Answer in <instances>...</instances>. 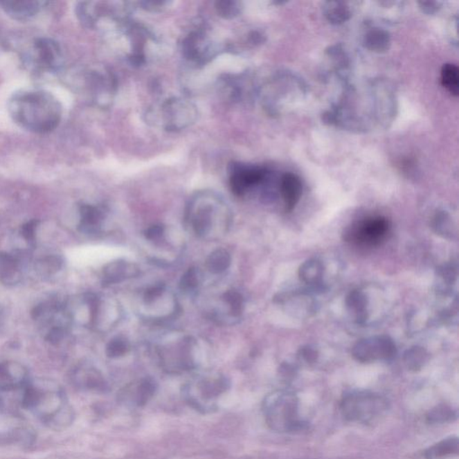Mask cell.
<instances>
[{"label":"cell","instance_id":"cell-6","mask_svg":"<svg viewBox=\"0 0 459 459\" xmlns=\"http://www.w3.org/2000/svg\"><path fill=\"white\" fill-rule=\"evenodd\" d=\"M388 408L387 398L361 389L346 392L340 404V410L346 421L363 424L379 420Z\"/></svg>","mask_w":459,"mask_h":459},{"label":"cell","instance_id":"cell-13","mask_svg":"<svg viewBox=\"0 0 459 459\" xmlns=\"http://www.w3.org/2000/svg\"><path fill=\"white\" fill-rule=\"evenodd\" d=\"M352 354L361 363L388 360L396 354V345L388 336L370 337L357 342Z\"/></svg>","mask_w":459,"mask_h":459},{"label":"cell","instance_id":"cell-29","mask_svg":"<svg viewBox=\"0 0 459 459\" xmlns=\"http://www.w3.org/2000/svg\"><path fill=\"white\" fill-rule=\"evenodd\" d=\"M404 360H405L407 369L412 370V372H418L426 364L429 360V354L424 348L415 346V348L407 350Z\"/></svg>","mask_w":459,"mask_h":459},{"label":"cell","instance_id":"cell-17","mask_svg":"<svg viewBox=\"0 0 459 459\" xmlns=\"http://www.w3.org/2000/svg\"><path fill=\"white\" fill-rule=\"evenodd\" d=\"M105 217V212L102 206L82 204L79 206L78 229L84 233H96L99 232Z\"/></svg>","mask_w":459,"mask_h":459},{"label":"cell","instance_id":"cell-30","mask_svg":"<svg viewBox=\"0 0 459 459\" xmlns=\"http://www.w3.org/2000/svg\"><path fill=\"white\" fill-rule=\"evenodd\" d=\"M242 3L235 0H220L215 3V12L224 19L232 20L241 15Z\"/></svg>","mask_w":459,"mask_h":459},{"label":"cell","instance_id":"cell-33","mask_svg":"<svg viewBox=\"0 0 459 459\" xmlns=\"http://www.w3.org/2000/svg\"><path fill=\"white\" fill-rule=\"evenodd\" d=\"M224 300L230 307L231 313L234 317H240L244 309V300L239 291L230 290L224 294Z\"/></svg>","mask_w":459,"mask_h":459},{"label":"cell","instance_id":"cell-26","mask_svg":"<svg viewBox=\"0 0 459 459\" xmlns=\"http://www.w3.org/2000/svg\"><path fill=\"white\" fill-rule=\"evenodd\" d=\"M323 272L324 267L321 261L309 260L300 266L299 276L300 280L306 282V284L316 285L321 281Z\"/></svg>","mask_w":459,"mask_h":459},{"label":"cell","instance_id":"cell-2","mask_svg":"<svg viewBox=\"0 0 459 459\" xmlns=\"http://www.w3.org/2000/svg\"><path fill=\"white\" fill-rule=\"evenodd\" d=\"M22 406L48 428L62 430L74 419V411L64 389L51 381L28 382L24 388Z\"/></svg>","mask_w":459,"mask_h":459},{"label":"cell","instance_id":"cell-22","mask_svg":"<svg viewBox=\"0 0 459 459\" xmlns=\"http://www.w3.org/2000/svg\"><path fill=\"white\" fill-rule=\"evenodd\" d=\"M138 273V269L132 264L118 260L109 263L103 269V282L105 285L116 284L132 278Z\"/></svg>","mask_w":459,"mask_h":459},{"label":"cell","instance_id":"cell-11","mask_svg":"<svg viewBox=\"0 0 459 459\" xmlns=\"http://www.w3.org/2000/svg\"><path fill=\"white\" fill-rule=\"evenodd\" d=\"M197 389L187 388L186 399L195 409L204 413L215 408V398L224 393L229 388V381L224 377L204 379L197 382Z\"/></svg>","mask_w":459,"mask_h":459},{"label":"cell","instance_id":"cell-18","mask_svg":"<svg viewBox=\"0 0 459 459\" xmlns=\"http://www.w3.org/2000/svg\"><path fill=\"white\" fill-rule=\"evenodd\" d=\"M219 87L227 99L233 102L245 101L249 96V83L245 75H227L220 79Z\"/></svg>","mask_w":459,"mask_h":459},{"label":"cell","instance_id":"cell-21","mask_svg":"<svg viewBox=\"0 0 459 459\" xmlns=\"http://www.w3.org/2000/svg\"><path fill=\"white\" fill-rule=\"evenodd\" d=\"M281 193L287 210H293L302 197L303 185L300 179L293 173H287L282 179Z\"/></svg>","mask_w":459,"mask_h":459},{"label":"cell","instance_id":"cell-43","mask_svg":"<svg viewBox=\"0 0 459 459\" xmlns=\"http://www.w3.org/2000/svg\"><path fill=\"white\" fill-rule=\"evenodd\" d=\"M302 355L304 360L308 361V363H312V361H314L316 360V358H317V355H316V352L313 351L312 349H309V348L303 349L302 352Z\"/></svg>","mask_w":459,"mask_h":459},{"label":"cell","instance_id":"cell-19","mask_svg":"<svg viewBox=\"0 0 459 459\" xmlns=\"http://www.w3.org/2000/svg\"><path fill=\"white\" fill-rule=\"evenodd\" d=\"M72 381L87 390H105L106 383L101 373L93 367L79 366L72 373Z\"/></svg>","mask_w":459,"mask_h":459},{"label":"cell","instance_id":"cell-23","mask_svg":"<svg viewBox=\"0 0 459 459\" xmlns=\"http://www.w3.org/2000/svg\"><path fill=\"white\" fill-rule=\"evenodd\" d=\"M156 389V382L153 379L145 378L134 386L133 389H130L129 393L134 405L144 406L154 396Z\"/></svg>","mask_w":459,"mask_h":459},{"label":"cell","instance_id":"cell-15","mask_svg":"<svg viewBox=\"0 0 459 459\" xmlns=\"http://www.w3.org/2000/svg\"><path fill=\"white\" fill-rule=\"evenodd\" d=\"M28 382V370L23 364L12 361L0 363V390H17Z\"/></svg>","mask_w":459,"mask_h":459},{"label":"cell","instance_id":"cell-9","mask_svg":"<svg viewBox=\"0 0 459 459\" xmlns=\"http://www.w3.org/2000/svg\"><path fill=\"white\" fill-rule=\"evenodd\" d=\"M224 50L223 44L209 30L197 28L182 39L181 51L185 59L196 66H205Z\"/></svg>","mask_w":459,"mask_h":459},{"label":"cell","instance_id":"cell-40","mask_svg":"<svg viewBox=\"0 0 459 459\" xmlns=\"http://www.w3.org/2000/svg\"><path fill=\"white\" fill-rule=\"evenodd\" d=\"M433 226L435 228L436 232L443 234L444 237H445V234L451 233V223H449V219L446 217L445 214L438 215L435 221H434Z\"/></svg>","mask_w":459,"mask_h":459},{"label":"cell","instance_id":"cell-39","mask_svg":"<svg viewBox=\"0 0 459 459\" xmlns=\"http://www.w3.org/2000/svg\"><path fill=\"white\" fill-rule=\"evenodd\" d=\"M165 227L163 224H154L145 231V238L151 242H160L163 238Z\"/></svg>","mask_w":459,"mask_h":459},{"label":"cell","instance_id":"cell-42","mask_svg":"<svg viewBox=\"0 0 459 459\" xmlns=\"http://www.w3.org/2000/svg\"><path fill=\"white\" fill-rule=\"evenodd\" d=\"M163 291L164 285L162 284L153 285V287L148 288L147 290L145 291L144 296L145 303H154V300H157L158 298L162 296Z\"/></svg>","mask_w":459,"mask_h":459},{"label":"cell","instance_id":"cell-4","mask_svg":"<svg viewBox=\"0 0 459 459\" xmlns=\"http://www.w3.org/2000/svg\"><path fill=\"white\" fill-rule=\"evenodd\" d=\"M263 413L267 425L276 433H294L305 426L300 419L299 399L293 392L276 391L269 395L263 402Z\"/></svg>","mask_w":459,"mask_h":459},{"label":"cell","instance_id":"cell-16","mask_svg":"<svg viewBox=\"0 0 459 459\" xmlns=\"http://www.w3.org/2000/svg\"><path fill=\"white\" fill-rule=\"evenodd\" d=\"M48 2L38 1V0H7L0 1V8L8 17L17 21H28L38 16L44 8H46Z\"/></svg>","mask_w":459,"mask_h":459},{"label":"cell","instance_id":"cell-36","mask_svg":"<svg viewBox=\"0 0 459 459\" xmlns=\"http://www.w3.org/2000/svg\"><path fill=\"white\" fill-rule=\"evenodd\" d=\"M39 222L37 219H33L26 222V224H24L22 226L20 227L19 233L21 238L23 239L24 242H26L27 244L33 247L35 246L36 234H37L38 228L39 226Z\"/></svg>","mask_w":459,"mask_h":459},{"label":"cell","instance_id":"cell-12","mask_svg":"<svg viewBox=\"0 0 459 459\" xmlns=\"http://www.w3.org/2000/svg\"><path fill=\"white\" fill-rule=\"evenodd\" d=\"M265 168L251 164L233 162L229 166L231 190L236 196L243 197L254 188L260 186L267 177Z\"/></svg>","mask_w":459,"mask_h":459},{"label":"cell","instance_id":"cell-14","mask_svg":"<svg viewBox=\"0 0 459 459\" xmlns=\"http://www.w3.org/2000/svg\"><path fill=\"white\" fill-rule=\"evenodd\" d=\"M29 251L0 252V282L6 287H17L23 280L24 262Z\"/></svg>","mask_w":459,"mask_h":459},{"label":"cell","instance_id":"cell-5","mask_svg":"<svg viewBox=\"0 0 459 459\" xmlns=\"http://www.w3.org/2000/svg\"><path fill=\"white\" fill-rule=\"evenodd\" d=\"M199 117L197 106L190 100L173 96L149 109V123L168 132H181L196 123Z\"/></svg>","mask_w":459,"mask_h":459},{"label":"cell","instance_id":"cell-37","mask_svg":"<svg viewBox=\"0 0 459 459\" xmlns=\"http://www.w3.org/2000/svg\"><path fill=\"white\" fill-rule=\"evenodd\" d=\"M68 330L69 326H66V325H60V326L48 328V330H45L44 339L51 345H59L65 339Z\"/></svg>","mask_w":459,"mask_h":459},{"label":"cell","instance_id":"cell-1","mask_svg":"<svg viewBox=\"0 0 459 459\" xmlns=\"http://www.w3.org/2000/svg\"><path fill=\"white\" fill-rule=\"evenodd\" d=\"M8 111L21 129L35 134H48L56 129L62 121V102L45 90L22 89L12 94Z\"/></svg>","mask_w":459,"mask_h":459},{"label":"cell","instance_id":"cell-41","mask_svg":"<svg viewBox=\"0 0 459 459\" xmlns=\"http://www.w3.org/2000/svg\"><path fill=\"white\" fill-rule=\"evenodd\" d=\"M135 6L141 7V8L144 9L145 11L150 12H157L162 11L163 9L167 8L170 6V2L167 1H141V2H134Z\"/></svg>","mask_w":459,"mask_h":459},{"label":"cell","instance_id":"cell-35","mask_svg":"<svg viewBox=\"0 0 459 459\" xmlns=\"http://www.w3.org/2000/svg\"><path fill=\"white\" fill-rule=\"evenodd\" d=\"M389 39L387 33L379 30L372 31L367 35L366 44L370 50L381 51L388 48Z\"/></svg>","mask_w":459,"mask_h":459},{"label":"cell","instance_id":"cell-24","mask_svg":"<svg viewBox=\"0 0 459 459\" xmlns=\"http://www.w3.org/2000/svg\"><path fill=\"white\" fill-rule=\"evenodd\" d=\"M459 442L458 437H449L434 444L424 452L427 459H443L458 455Z\"/></svg>","mask_w":459,"mask_h":459},{"label":"cell","instance_id":"cell-31","mask_svg":"<svg viewBox=\"0 0 459 459\" xmlns=\"http://www.w3.org/2000/svg\"><path fill=\"white\" fill-rule=\"evenodd\" d=\"M346 303H348L349 312H352L358 321H366V299L363 294L357 291H352Z\"/></svg>","mask_w":459,"mask_h":459},{"label":"cell","instance_id":"cell-34","mask_svg":"<svg viewBox=\"0 0 459 459\" xmlns=\"http://www.w3.org/2000/svg\"><path fill=\"white\" fill-rule=\"evenodd\" d=\"M199 284V270L196 267H190L184 275L181 276L179 281V288L184 293H190L196 290Z\"/></svg>","mask_w":459,"mask_h":459},{"label":"cell","instance_id":"cell-27","mask_svg":"<svg viewBox=\"0 0 459 459\" xmlns=\"http://www.w3.org/2000/svg\"><path fill=\"white\" fill-rule=\"evenodd\" d=\"M457 410L451 406L440 404L428 412L426 420L431 424H443L457 420Z\"/></svg>","mask_w":459,"mask_h":459},{"label":"cell","instance_id":"cell-8","mask_svg":"<svg viewBox=\"0 0 459 459\" xmlns=\"http://www.w3.org/2000/svg\"><path fill=\"white\" fill-rule=\"evenodd\" d=\"M24 62L35 74L54 75L62 71L64 57L60 44L51 38L35 39L24 54Z\"/></svg>","mask_w":459,"mask_h":459},{"label":"cell","instance_id":"cell-7","mask_svg":"<svg viewBox=\"0 0 459 459\" xmlns=\"http://www.w3.org/2000/svg\"><path fill=\"white\" fill-rule=\"evenodd\" d=\"M116 87L114 75L105 69H87L75 75L74 87L77 92L100 107L111 105Z\"/></svg>","mask_w":459,"mask_h":459},{"label":"cell","instance_id":"cell-20","mask_svg":"<svg viewBox=\"0 0 459 459\" xmlns=\"http://www.w3.org/2000/svg\"><path fill=\"white\" fill-rule=\"evenodd\" d=\"M65 267V260L62 255L53 253L39 257L33 263L36 275L44 280H51L62 273Z\"/></svg>","mask_w":459,"mask_h":459},{"label":"cell","instance_id":"cell-28","mask_svg":"<svg viewBox=\"0 0 459 459\" xmlns=\"http://www.w3.org/2000/svg\"><path fill=\"white\" fill-rule=\"evenodd\" d=\"M442 82L443 87L453 96L459 93V74L458 66L454 64H446L442 69Z\"/></svg>","mask_w":459,"mask_h":459},{"label":"cell","instance_id":"cell-10","mask_svg":"<svg viewBox=\"0 0 459 459\" xmlns=\"http://www.w3.org/2000/svg\"><path fill=\"white\" fill-rule=\"evenodd\" d=\"M389 228V222L384 217L366 218L348 228L345 233V240L355 245L375 247L385 241Z\"/></svg>","mask_w":459,"mask_h":459},{"label":"cell","instance_id":"cell-38","mask_svg":"<svg viewBox=\"0 0 459 459\" xmlns=\"http://www.w3.org/2000/svg\"><path fill=\"white\" fill-rule=\"evenodd\" d=\"M327 16L332 22L339 23L346 20V17L349 16L348 10L343 6L331 3L330 8H328Z\"/></svg>","mask_w":459,"mask_h":459},{"label":"cell","instance_id":"cell-3","mask_svg":"<svg viewBox=\"0 0 459 459\" xmlns=\"http://www.w3.org/2000/svg\"><path fill=\"white\" fill-rule=\"evenodd\" d=\"M132 2H78L75 11L79 22L89 29H103L112 26L118 33L129 23Z\"/></svg>","mask_w":459,"mask_h":459},{"label":"cell","instance_id":"cell-25","mask_svg":"<svg viewBox=\"0 0 459 459\" xmlns=\"http://www.w3.org/2000/svg\"><path fill=\"white\" fill-rule=\"evenodd\" d=\"M231 262L232 258L229 252L224 249H217L206 258V266L212 273L218 275L229 269Z\"/></svg>","mask_w":459,"mask_h":459},{"label":"cell","instance_id":"cell-32","mask_svg":"<svg viewBox=\"0 0 459 459\" xmlns=\"http://www.w3.org/2000/svg\"><path fill=\"white\" fill-rule=\"evenodd\" d=\"M129 342L127 341L126 337H114L109 342L107 348H106V354L109 358L121 357L129 352Z\"/></svg>","mask_w":459,"mask_h":459}]
</instances>
